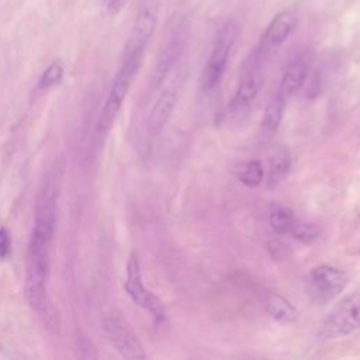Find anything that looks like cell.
Listing matches in <instances>:
<instances>
[{"label": "cell", "mask_w": 360, "mask_h": 360, "mask_svg": "<svg viewBox=\"0 0 360 360\" xmlns=\"http://www.w3.org/2000/svg\"><path fill=\"white\" fill-rule=\"evenodd\" d=\"M66 172L65 158H56L46 169L35 200L34 226L28 242L25 298L48 329L58 330V314L48 295L51 253L56 231L58 201Z\"/></svg>", "instance_id": "obj_1"}, {"label": "cell", "mask_w": 360, "mask_h": 360, "mask_svg": "<svg viewBox=\"0 0 360 360\" xmlns=\"http://www.w3.org/2000/svg\"><path fill=\"white\" fill-rule=\"evenodd\" d=\"M142 59H143V55L141 53L122 55V62L112 79L104 105L96 122L94 141L97 145H100L104 141V138L108 135L110 129L112 128L114 121L118 117L121 107L128 96V91L134 83V79L139 72Z\"/></svg>", "instance_id": "obj_2"}, {"label": "cell", "mask_w": 360, "mask_h": 360, "mask_svg": "<svg viewBox=\"0 0 360 360\" xmlns=\"http://www.w3.org/2000/svg\"><path fill=\"white\" fill-rule=\"evenodd\" d=\"M360 329V287L346 294L321 321L316 338L335 340Z\"/></svg>", "instance_id": "obj_3"}, {"label": "cell", "mask_w": 360, "mask_h": 360, "mask_svg": "<svg viewBox=\"0 0 360 360\" xmlns=\"http://www.w3.org/2000/svg\"><path fill=\"white\" fill-rule=\"evenodd\" d=\"M236 38L238 25L233 21H228L219 28L200 76V86L204 93L214 91L221 83Z\"/></svg>", "instance_id": "obj_4"}, {"label": "cell", "mask_w": 360, "mask_h": 360, "mask_svg": "<svg viewBox=\"0 0 360 360\" xmlns=\"http://www.w3.org/2000/svg\"><path fill=\"white\" fill-rule=\"evenodd\" d=\"M124 288L134 304L150 314L158 326L166 323L167 315L165 305L162 300L143 284L141 264L135 253H132L127 262V277L124 281Z\"/></svg>", "instance_id": "obj_5"}, {"label": "cell", "mask_w": 360, "mask_h": 360, "mask_svg": "<svg viewBox=\"0 0 360 360\" xmlns=\"http://www.w3.org/2000/svg\"><path fill=\"white\" fill-rule=\"evenodd\" d=\"M266 55H263L257 48L252 52V55L246 59L236 91L231 101V111L235 115L243 114L250 108L253 101L256 100L262 84H263V60Z\"/></svg>", "instance_id": "obj_6"}, {"label": "cell", "mask_w": 360, "mask_h": 360, "mask_svg": "<svg viewBox=\"0 0 360 360\" xmlns=\"http://www.w3.org/2000/svg\"><path fill=\"white\" fill-rule=\"evenodd\" d=\"M158 15L159 0H141L129 38L124 48V53L145 55L158 25Z\"/></svg>", "instance_id": "obj_7"}, {"label": "cell", "mask_w": 360, "mask_h": 360, "mask_svg": "<svg viewBox=\"0 0 360 360\" xmlns=\"http://www.w3.org/2000/svg\"><path fill=\"white\" fill-rule=\"evenodd\" d=\"M103 332L111 346L124 359H146L142 343L131 328L118 316L108 315L103 319Z\"/></svg>", "instance_id": "obj_8"}, {"label": "cell", "mask_w": 360, "mask_h": 360, "mask_svg": "<svg viewBox=\"0 0 360 360\" xmlns=\"http://www.w3.org/2000/svg\"><path fill=\"white\" fill-rule=\"evenodd\" d=\"M180 83H181V76H180V70L177 68L174 77L170 79V82L159 91L149 117H148V132L149 135L155 136L158 134L162 132V129L165 128V125L167 124L177 98H179V93H180Z\"/></svg>", "instance_id": "obj_9"}, {"label": "cell", "mask_w": 360, "mask_h": 360, "mask_svg": "<svg viewBox=\"0 0 360 360\" xmlns=\"http://www.w3.org/2000/svg\"><path fill=\"white\" fill-rule=\"evenodd\" d=\"M347 274L335 266L319 264L309 271V283L314 294L321 301L336 298L347 285Z\"/></svg>", "instance_id": "obj_10"}, {"label": "cell", "mask_w": 360, "mask_h": 360, "mask_svg": "<svg viewBox=\"0 0 360 360\" xmlns=\"http://www.w3.org/2000/svg\"><path fill=\"white\" fill-rule=\"evenodd\" d=\"M297 15L290 11L284 10L280 11L273 17V20L266 27L259 45L256 46L263 55H269L271 51L277 49L280 45L285 42V39L291 35V32L297 27Z\"/></svg>", "instance_id": "obj_11"}, {"label": "cell", "mask_w": 360, "mask_h": 360, "mask_svg": "<svg viewBox=\"0 0 360 360\" xmlns=\"http://www.w3.org/2000/svg\"><path fill=\"white\" fill-rule=\"evenodd\" d=\"M308 75V60L304 53L295 55L284 68L277 91L288 100L302 87Z\"/></svg>", "instance_id": "obj_12"}, {"label": "cell", "mask_w": 360, "mask_h": 360, "mask_svg": "<svg viewBox=\"0 0 360 360\" xmlns=\"http://www.w3.org/2000/svg\"><path fill=\"white\" fill-rule=\"evenodd\" d=\"M181 53V39L180 37L172 35L167 42L163 45L159 58L156 60V66L153 70V84L159 87L169 77L173 69L179 65V58Z\"/></svg>", "instance_id": "obj_13"}, {"label": "cell", "mask_w": 360, "mask_h": 360, "mask_svg": "<svg viewBox=\"0 0 360 360\" xmlns=\"http://www.w3.org/2000/svg\"><path fill=\"white\" fill-rule=\"evenodd\" d=\"M287 101L288 98L284 97L277 90L273 93V96L266 104V108L260 121V132L263 136H271L274 132L278 131Z\"/></svg>", "instance_id": "obj_14"}, {"label": "cell", "mask_w": 360, "mask_h": 360, "mask_svg": "<svg viewBox=\"0 0 360 360\" xmlns=\"http://www.w3.org/2000/svg\"><path fill=\"white\" fill-rule=\"evenodd\" d=\"M264 308L267 315L280 323H291L298 318L295 307L278 292L267 294Z\"/></svg>", "instance_id": "obj_15"}, {"label": "cell", "mask_w": 360, "mask_h": 360, "mask_svg": "<svg viewBox=\"0 0 360 360\" xmlns=\"http://www.w3.org/2000/svg\"><path fill=\"white\" fill-rule=\"evenodd\" d=\"M295 219L297 218L290 207L280 202L271 204L269 211V224L276 233L278 235L290 233V229L295 222Z\"/></svg>", "instance_id": "obj_16"}, {"label": "cell", "mask_w": 360, "mask_h": 360, "mask_svg": "<svg viewBox=\"0 0 360 360\" xmlns=\"http://www.w3.org/2000/svg\"><path fill=\"white\" fill-rule=\"evenodd\" d=\"M236 179L249 188H256L263 183L264 169L260 160H248L235 167Z\"/></svg>", "instance_id": "obj_17"}, {"label": "cell", "mask_w": 360, "mask_h": 360, "mask_svg": "<svg viewBox=\"0 0 360 360\" xmlns=\"http://www.w3.org/2000/svg\"><path fill=\"white\" fill-rule=\"evenodd\" d=\"M291 167V159L287 152L280 150L270 158L269 163V174H267V187L274 188L277 187L284 177L288 174Z\"/></svg>", "instance_id": "obj_18"}, {"label": "cell", "mask_w": 360, "mask_h": 360, "mask_svg": "<svg viewBox=\"0 0 360 360\" xmlns=\"http://www.w3.org/2000/svg\"><path fill=\"white\" fill-rule=\"evenodd\" d=\"M63 75H65V68H63L62 62L60 60H53L41 73L37 87L39 90L52 89V87H55L56 84H59L62 82Z\"/></svg>", "instance_id": "obj_19"}, {"label": "cell", "mask_w": 360, "mask_h": 360, "mask_svg": "<svg viewBox=\"0 0 360 360\" xmlns=\"http://www.w3.org/2000/svg\"><path fill=\"white\" fill-rule=\"evenodd\" d=\"M290 235L298 242L311 243V242H314L319 238L321 231L315 224H309V222H305V221L295 219V222L292 224V226L290 229Z\"/></svg>", "instance_id": "obj_20"}, {"label": "cell", "mask_w": 360, "mask_h": 360, "mask_svg": "<svg viewBox=\"0 0 360 360\" xmlns=\"http://www.w3.org/2000/svg\"><path fill=\"white\" fill-rule=\"evenodd\" d=\"M267 250L274 260H284L290 255L288 246L280 239H271L267 242Z\"/></svg>", "instance_id": "obj_21"}, {"label": "cell", "mask_w": 360, "mask_h": 360, "mask_svg": "<svg viewBox=\"0 0 360 360\" xmlns=\"http://www.w3.org/2000/svg\"><path fill=\"white\" fill-rule=\"evenodd\" d=\"M11 252V238L7 229L0 228V260L6 259Z\"/></svg>", "instance_id": "obj_22"}, {"label": "cell", "mask_w": 360, "mask_h": 360, "mask_svg": "<svg viewBox=\"0 0 360 360\" xmlns=\"http://www.w3.org/2000/svg\"><path fill=\"white\" fill-rule=\"evenodd\" d=\"M129 0H104V7L110 15L118 14Z\"/></svg>", "instance_id": "obj_23"}]
</instances>
